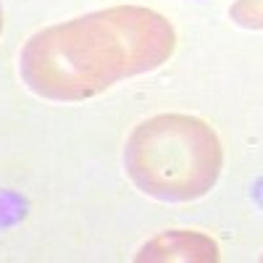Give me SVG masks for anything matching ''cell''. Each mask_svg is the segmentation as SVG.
<instances>
[{"label":"cell","instance_id":"277c9868","mask_svg":"<svg viewBox=\"0 0 263 263\" xmlns=\"http://www.w3.org/2000/svg\"><path fill=\"white\" fill-rule=\"evenodd\" d=\"M229 13L239 27H248V29H260L263 27L260 24V0H234Z\"/></svg>","mask_w":263,"mask_h":263},{"label":"cell","instance_id":"7a4b0ae2","mask_svg":"<svg viewBox=\"0 0 263 263\" xmlns=\"http://www.w3.org/2000/svg\"><path fill=\"white\" fill-rule=\"evenodd\" d=\"M124 168L147 197L192 203L216 187L224 147L208 121L190 114H158L132 129L124 145Z\"/></svg>","mask_w":263,"mask_h":263},{"label":"cell","instance_id":"5b68a950","mask_svg":"<svg viewBox=\"0 0 263 263\" xmlns=\"http://www.w3.org/2000/svg\"><path fill=\"white\" fill-rule=\"evenodd\" d=\"M0 34H3V6H0Z\"/></svg>","mask_w":263,"mask_h":263},{"label":"cell","instance_id":"3957f363","mask_svg":"<svg viewBox=\"0 0 263 263\" xmlns=\"http://www.w3.org/2000/svg\"><path fill=\"white\" fill-rule=\"evenodd\" d=\"M221 258L216 239H211L203 232L192 229H171L161 232L158 237L147 239L135 255V260H150V263H163V260H184V263H216Z\"/></svg>","mask_w":263,"mask_h":263},{"label":"cell","instance_id":"6da1fadb","mask_svg":"<svg viewBox=\"0 0 263 263\" xmlns=\"http://www.w3.org/2000/svg\"><path fill=\"white\" fill-rule=\"evenodd\" d=\"M174 50L177 29L163 13L111 6L34 32L18 53V74L40 98L82 103L161 69Z\"/></svg>","mask_w":263,"mask_h":263}]
</instances>
